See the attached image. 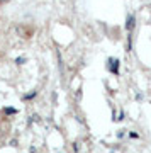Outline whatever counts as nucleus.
Listing matches in <instances>:
<instances>
[{
	"mask_svg": "<svg viewBox=\"0 0 151 153\" xmlns=\"http://www.w3.org/2000/svg\"><path fill=\"white\" fill-rule=\"evenodd\" d=\"M126 26H127V29H129V31L134 27V17H132V16H129V19H127V24H126Z\"/></svg>",
	"mask_w": 151,
	"mask_h": 153,
	"instance_id": "f257e3e1",
	"label": "nucleus"
},
{
	"mask_svg": "<svg viewBox=\"0 0 151 153\" xmlns=\"http://www.w3.org/2000/svg\"><path fill=\"white\" fill-rule=\"evenodd\" d=\"M4 112H5V114H16L17 111L12 109V107H5V109H4Z\"/></svg>",
	"mask_w": 151,
	"mask_h": 153,
	"instance_id": "f03ea898",
	"label": "nucleus"
},
{
	"mask_svg": "<svg viewBox=\"0 0 151 153\" xmlns=\"http://www.w3.org/2000/svg\"><path fill=\"white\" fill-rule=\"evenodd\" d=\"M17 65H22V63H24V61H26V60H24V58H22V56H21V58H17Z\"/></svg>",
	"mask_w": 151,
	"mask_h": 153,
	"instance_id": "7ed1b4c3",
	"label": "nucleus"
}]
</instances>
